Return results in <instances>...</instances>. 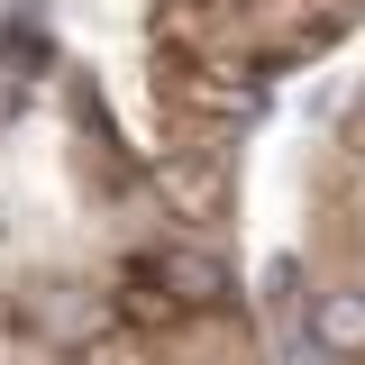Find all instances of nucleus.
Returning a JSON list of instances; mask_svg holds the SVG:
<instances>
[{
	"label": "nucleus",
	"instance_id": "obj_3",
	"mask_svg": "<svg viewBox=\"0 0 365 365\" xmlns=\"http://www.w3.org/2000/svg\"><path fill=\"white\" fill-rule=\"evenodd\" d=\"M146 265L165 274V292H174L192 319H201V311H228V292H237V283H228V265L210 256V247H146Z\"/></svg>",
	"mask_w": 365,
	"mask_h": 365
},
{
	"label": "nucleus",
	"instance_id": "obj_1",
	"mask_svg": "<svg viewBox=\"0 0 365 365\" xmlns=\"http://www.w3.org/2000/svg\"><path fill=\"white\" fill-rule=\"evenodd\" d=\"M311 356L319 365H365V283H338V292H311Z\"/></svg>",
	"mask_w": 365,
	"mask_h": 365
},
{
	"label": "nucleus",
	"instance_id": "obj_4",
	"mask_svg": "<svg viewBox=\"0 0 365 365\" xmlns=\"http://www.w3.org/2000/svg\"><path fill=\"white\" fill-rule=\"evenodd\" d=\"M347 146H356V155H365V91H356V101H347Z\"/></svg>",
	"mask_w": 365,
	"mask_h": 365
},
{
	"label": "nucleus",
	"instance_id": "obj_2",
	"mask_svg": "<svg viewBox=\"0 0 365 365\" xmlns=\"http://www.w3.org/2000/svg\"><path fill=\"white\" fill-rule=\"evenodd\" d=\"M155 182L174 192L192 220H210V210H220V182H228V146H220V137H182V146H165Z\"/></svg>",
	"mask_w": 365,
	"mask_h": 365
}]
</instances>
